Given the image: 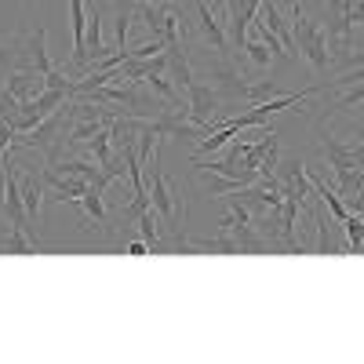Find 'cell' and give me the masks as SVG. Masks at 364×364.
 Returning <instances> with one entry per match:
<instances>
[{
    "instance_id": "ba28073f",
    "label": "cell",
    "mask_w": 364,
    "mask_h": 364,
    "mask_svg": "<svg viewBox=\"0 0 364 364\" xmlns=\"http://www.w3.org/2000/svg\"><path fill=\"white\" fill-rule=\"evenodd\" d=\"M0 87L11 91V95H15L18 102H29V99H37L48 84H44V73H41L37 66H29V63H26V66L11 70V73L4 77V84H0Z\"/></svg>"
},
{
    "instance_id": "ffe728a7",
    "label": "cell",
    "mask_w": 364,
    "mask_h": 364,
    "mask_svg": "<svg viewBox=\"0 0 364 364\" xmlns=\"http://www.w3.org/2000/svg\"><path fill=\"white\" fill-rule=\"evenodd\" d=\"M128 255H149V245H146V240H132V245H128Z\"/></svg>"
},
{
    "instance_id": "52a82bcc",
    "label": "cell",
    "mask_w": 364,
    "mask_h": 364,
    "mask_svg": "<svg viewBox=\"0 0 364 364\" xmlns=\"http://www.w3.org/2000/svg\"><path fill=\"white\" fill-rule=\"evenodd\" d=\"M226 8V0H219V4H197V29H200V37L215 48V55H226V22L219 18V11Z\"/></svg>"
},
{
    "instance_id": "7c38bea8",
    "label": "cell",
    "mask_w": 364,
    "mask_h": 364,
    "mask_svg": "<svg viewBox=\"0 0 364 364\" xmlns=\"http://www.w3.org/2000/svg\"><path fill=\"white\" fill-rule=\"evenodd\" d=\"M255 18H259V22L269 29V33L284 44L288 55H295V37H291V29H288V22L281 18V11H277V4H273V0H262L259 11H255Z\"/></svg>"
},
{
    "instance_id": "8fae6325",
    "label": "cell",
    "mask_w": 364,
    "mask_h": 364,
    "mask_svg": "<svg viewBox=\"0 0 364 364\" xmlns=\"http://www.w3.org/2000/svg\"><path fill=\"white\" fill-rule=\"evenodd\" d=\"M26 37L29 33H0V84H4V77L18 66H26Z\"/></svg>"
},
{
    "instance_id": "9a60e30c",
    "label": "cell",
    "mask_w": 364,
    "mask_h": 364,
    "mask_svg": "<svg viewBox=\"0 0 364 364\" xmlns=\"http://www.w3.org/2000/svg\"><path fill=\"white\" fill-rule=\"evenodd\" d=\"M80 204H84V211H87V223H95L99 230H106V190L87 186L84 197H80ZM87 223H84V226H87Z\"/></svg>"
},
{
    "instance_id": "e0dca14e",
    "label": "cell",
    "mask_w": 364,
    "mask_h": 364,
    "mask_svg": "<svg viewBox=\"0 0 364 364\" xmlns=\"http://www.w3.org/2000/svg\"><path fill=\"white\" fill-rule=\"evenodd\" d=\"M343 233H346V248L350 252H360L364 248V215L350 211V215L343 219Z\"/></svg>"
},
{
    "instance_id": "3957f363",
    "label": "cell",
    "mask_w": 364,
    "mask_h": 364,
    "mask_svg": "<svg viewBox=\"0 0 364 364\" xmlns=\"http://www.w3.org/2000/svg\"><path fill=\"white\" fill-rule=\"evenodd\" d=\"M186 102H190V120L193 124H200L204 132H215L219 128V120H215V109H219V95H215V87L204 84V80H190L186 87Z\"/></svg>"
},
{
    "instance_id": "8992f818",
    "label": "cell",
    "mask_w": 364,
    "mask_h": 364,
    "mask_svg": "<svg viewBox=\"0 0 364 364\" xmlns=\"http://www.w3.org/2000/svg\"><path fill=\"white\" fill-rule=\"evenodd\" d=\"M18 182H22V204H26V219H29V230L33 237H41V219H44V178L33 175V171H18Z\"/></svg>"
},
{
    "instance_id": "30bf717a",
    "label": "cell",
    "mask_w": 364,
    "mask_h": 364,
    "mask_svg": "<svg viewBox=\"0 0 364 364\" xmlns=\"http://www.w3.org/2000/svg\"><path fill=\"white\" fill-rule=\"evenodd\" d=\"M41 178H44V190H48V197L51 200H80L84 197V190L91 186V182H84V178H73V175H63V171H55V168H44L41 171Z\"/></svg>"
},
{
    "instance_id": "5bb4252c",
    "label": "cell",
    "mask_w": 364,
    "mask_h": 364,
    "mask_svg": "<svg viewBox=\"0 0 364 364\" xmlns=\"http://www.w3.org/2000/svg\"><path fill=\"white\" fill-rule=\"evenodd\" d=\"M0 252H4V255H37V240L29 237V230L11 226L8 237L0 240Z\"/></svg>"
},
{
    "instance_id": "4fadbf2b",
    "label": "cell",
    "mask_w": 364,
    "mask_h": 364,
    "mask_svg": "<svg viewBox=\"0 0 364 364\" xmlns=\"http://www.w3.org/2000/svg\"><path fill=\"white\" fill-rule=\"evenodd\" d=\"M139 233H142V240L149 245V252H164V237H161V215L154 211V204H149L142 215H139Z\"/></svg>"
},
{
    "instance_id": "6da1fadb",
    "label": "cell",
    "mask_w": 364,
    "mask_h": 364,
    "mask_svg": "<svg viewBox=\"0 0 364 364\" xmlns=\"http://www.w3.org/2000/svg\"><path fill=\"white\" fill-rule=\"evenodd\" d=\"M291 37H295V51L306 58V63L314 66L317 77L328 73L331 66V51H328V33H324V26L317 18L306 15V4L302 0H295V8H291Z\"/></svg>"
},
{
    "instance_id": "d6986e66",
    "label": "cell",
    "mask_w": 364,
    "mask_h": 364,
    "mask_svg": "<svg viewBox=\"0 0 364 364\" xmlns=\"http://www.w3.org/2000/svg\"><path fill=\"white\" fill-rule=\"evenodd\" d=\"M343 200H346V208H350V211H357V215H364V190H353V193H346Z\"/></svg>"
},
{
    "instance_id": "44dd1931",
    "label": "cell",
    "mask_w": 364,
    "mask_h": 364,
    "mask_svg": "<svg viewBox=\"0 0 364 364\" xmlns=\"http://www.w3.org/2000/svg\"><path fill=\"white\" fill-rule=\"evenodd\" d=\"M142 4H157V0H139V8H142Z\"/></svg>"
},
{
    "instance_id": "277c9868",
    "label": "cell",
    "mask_w": 364,
    "mask_h": 364,
    "mask_svg": "<svg viewBox=\"0 0 364 364\" xmlns=\"http://www.w3.org/2000/svg\"><path fill=\"white\" fill-rule=\"evenodd\" d=\"M135 8H139V4H135ZM139 11H142V22L149 26V33H154L164 48L175 44V41H182V18H178L168 4H161V0H157V4H142Z\"/></svg>"
},
{
    "instance_id": "5b68a950",
    "label": "cell",
    "mask_w": 364,
    "mask_h": 364,
    "mask_svg": "<svg viewBox=\"0 0 364 364\" xmlns=\"http://www.w3.org/2000/svg\"><path fill=\"white\" fill-rule=\"evenodd\" d=\"M262 0H226L230 8V18H226V29H230V44L233 51H240V58H245V44H248V26L255 18Z\"/></svg>"
},
{
    "instance_id": "ac0fdd59",
    "label": "cell",
    "mask_w": 364,
    "mask_h": 364,
    "mask_svg": "<svg viewBox=\"0 0 364 364\" xmlns=\"http://www.w3.org/2000/svg\"><path fill=\"white\" fill-rule=\"evenodd\" d=\"M245 55L252 58V63H255L259 70H266V66L273 63V51H269V44H266V41H248V44H245Z\"/></svg>"
},
{
    "instance_id": "7a4b0ae2",
    "label": "cell",
    "mask_w": 364,
    "mask_h": 364,
    "mask_svg": "<svg viewBox=\"0 0 364 364\" xmlns=\"http://www.w3.org/2000/svg\"><path fill=\"white\" fill-rule=\"evenodd\" d=\"M146 193H149V204H154V211L161 215V223L168 226V233L182 237V223H178V200H175V190L171 182L161 168V161L154 157V164H146Z\"/></svg>"
},
{
    "instance_id": "9c48e42d",
    "label": "cell",
    "mask_w": 364,
    "mask_h": 364,
    "mask_svg": "<svg viewBox=\"0 0 364 364\" xmlns=\"http://www.w3.org/2000/svg\"><path fill=\"white\" fill-rule=\"evenodd\" d=\"M273 175H277L284 197H302V200L314 197V182H310V171H306L302 161H281Z\"/></svg>"
},
{
    "instance_id": "2e32d148",
    "label": "cell",
    "mask_w": 364,
    "mask_h": 364,
    "mask_svg": "<svg viewBox=\"0 0 364 364\" xmlns=\"http://www.w3.org/2000/svg\"><path fill=\"white\" fill-rule=\"evenodd\" d=\"M360 102H364V80H360V84H346V87H339V95L331 99V109L324 106V109H328L324 117L331 120V113H343V109H353V106H360Z\"/></svg>"
}]
</instances>
